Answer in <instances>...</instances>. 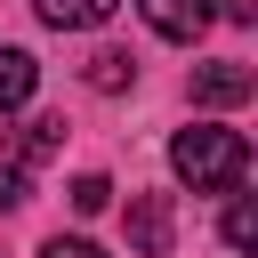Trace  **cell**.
<instances>
[{
  "mask_svg": "<svg viewBox=\"0 0 258 258\" xmlns=\"http://www.w3.org/2000/svg\"><path fill=\"white\" fill-rule=\"evenodd\" d=\"M169 169L194 185V194H234L250 177V137L242 129H218V121H194L169 137Z\"/></svg>",
  "mask_w": 258,
  "mask_h": 258,
  "instance_id": "6da1fadb",
  "label": "cell"
},
{
  "mask_svg": "<svg viewBox=\"0 0 258 258\" xmlns=\"http://www.w3.org/2000/svg\"><path fill=\"white\" fill-rule=\"evenodd\" d=\"M169 226H177L169 218V194H137L129 202V250L137 258H169Z\"/></svg>",
  "mask_w": 258,
  "mask_h": 258,
  "instance_id": "7a4b0ae2",
  "label": "cell"
},
{
  "mask_svg": "<svg viewBox=\"0 0 258 258\" xmlns=\"http://www.w3.org/2000/svg\"><path fill=\"white\" fill-rule=\"evenodd\" d=\"M137 8H145V24H153L161 40H194V32L218 16L210 0H137Z\"/></svg>",
  "mask_w": 258,
  "mask_h": 258,
  "instance_id": "3957f363",
  "label": "cell"
},
{
  "mask_svg": "<svg viewBox=\"0 0 258 258\" xmlns=\"http://www.w3.org/2000/svg\"><path fill=\"white\" fill-rule=\"evenodd\" d=\"M113 8H121V0H40V24H56V32H97Z\"/></svg>",
  "mask_w": 258,
  "mask_h": 258,
  "instance_id": "277c9868",
  "label": "cell"
},
{
  "mask_svg": "<svg viewBox=\"0 0 258 258\" xmlns=\"http://www.w3.org/2000/svg\"><path fill=\"white\" fill-rule=\"evenodd\" d=\"M194 97H202V105H242V97H250V73H242V64H202V73H194Z\"/></svg>",
  "mask_w": 258,
  "mask_h": 258,
  "instance_id": "5b68a950",
  "label": "cell"
},
{
  "mask_svg": "<svg viewBox=\"0 0 258 258\" xmlns=\"http://www.w3.org/2000/svg\"><path fill=\"white\" fill-rule=\"evenodd\" d=\"M32 81H40V64H32L24 48H0V113H16V105L32 97Z\"/></svg>",
  "mask_w": 258,
  "mask_h": 258,
  "instance_id": "8992f818",
  "label": "cell"
},
{
  "mask_svg": "<svg viewBox=\"0 0 258 258\" xmlns=\"http://www.w3.org/2000/svg\"><path fill=\"white\" fill-rule=\"evenodd\" d=\"M129 73H137V64H129L121 48H97V56H89V89H129Z\"/></svg>",
  "mask_w": 258,
  "mask_h": 258,
  "instance_id": "52a82bcc",
  "label": "cell"
},
{
  "mask_svg": "<svg viewBox=\"0 0 258 258\" xmlns=\"http://www.w3.org/2000/svg\"><path fill=\"white\" fill-rule=\"evenodd\" d=\"M56 145H64V121H48V113H40V121H24V161H48Z\"/></svg>",
  "mask_w": 258,
  "mask_h": 258,
  "instance_id": "ba28073f",
  "label": "cell"
},
{
  "mask_svg": "<svg viewBox=\"0 0 258 258\" xmlns=\"http://www.w3.org/2000/svg\"><path fill=\"white\" fill-rule=\"evenodd\" d=\"M105 202H113V185H105L97 169H89V177H73V210H89V218H97Z\"/></svg>",
  "mask_w": 258,
  "mask_h": 258,
  "instance_id": "9c48e42d",
  "label": "cell"
},
{
  "mask_svg": "<svg viewBox=\"0 0 258 258\" xmlns=\"http://www.w3.org/2000/svg\"><path fill=\"white\" fill-rule=\"evenodd\" d=\"M226 242H234V250H250V242H258V210H250V202H234V210H226Z\"/></svg>",
  "mask_w": 258,
  "mask_h": 258,
  "instance_id": "30bf717a",
  "label": "cell"
},
{
  "mask_svg": "<svg viewBox=\"0 0 258 258\" xmlns=\"http://www.w3.org/2000/svg\"><path fill=\"white\" fill-rule=\"evenodd\" d=\"M24 210V161H0V218Z\"/></svg>",
  "mask_w": 258,
  "mask_h": 258,
  "instance_id": "8fae6325",
  "label": "cell"
},
{
  "mask_svg": "<svg viewBox=\"0 0 258 258\" xmlns=\"http://www.w3.org/2000/svg\"><path fill=\"white\" fill-rule=\"evenodd\" d=\"M40 258H105V250H97V242H48Z\"/></svg>",
  "mask_w": 258,
  "mask_h": 258,
  "instance_id": "7c38bea8",
  "label": "cell"
}]
</instances>
